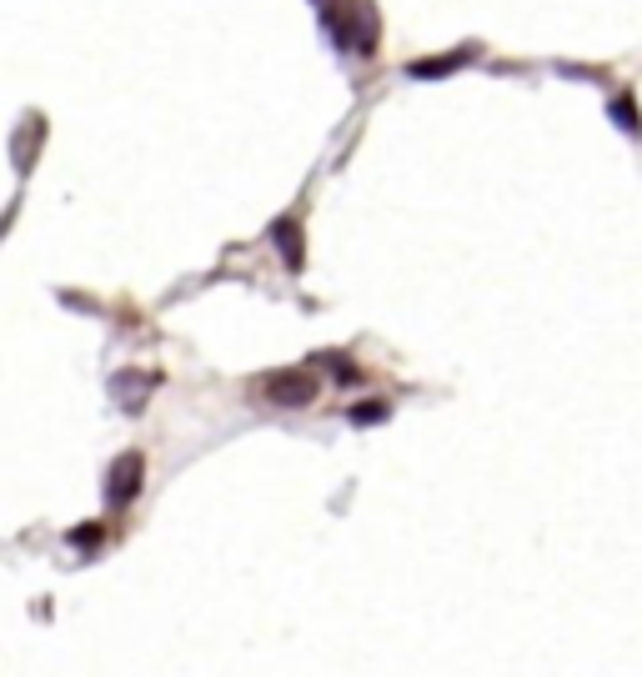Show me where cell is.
<instances>
[{
    "mask_svg": "<svg viewBox=\"0 0 642 677\" xmlns=\"http://www.w3.org/2000/svg\"><path fill=\"white\" fill-rule=\"evenodd\" d=\"M612 116H617V126H622L627 136H637V131H642V121H637V111H632V101H627V96H617V101H612Z\"/></svg>",
    "mask_w": 642,
    "mask_h": 677,
    "instance_id": "obj_6",
    "label": "cell"
},
{
    "mask_svg": "<svg viewBox=\"0 0 642 677\" xmlns=\"http://www.w3.org/2000/svg\"><path fill=\"white\" fill-rule=\"evenodd\" d=\"M271 246L286 256L291 271L301 266V231H296V221H276V226H271Z\"/></svg>",
    "mask_w": 642,
    "mask_h": 677,
    "instance_id": "obj_4",
    "label": "cell"
},
{
    "mask_svg": "<svg viewBox=\"0 0 642 677\" xmlns=\"http://www.w3.org/2000/svg\"><path fill=\"white\" fill-rule=\"evenodd\" d=\"M462 61H467V51H457V56H447V61H417L412 76H447V71H457Z\"/></svg>",
    "mask_w": 642,
    "mask_h": 677,
    "instance_id": "obj_5",
    "label": "cell"
},
{
    "mask_svg": "<svg viewBox=\"0 0 642 677\" xmlns=\"http://www.w3.org/2000/svg\"><path fill=\"white\" fill-rule=\"evenodd\" d=\"M141 492V457L131 452V457H121L116 462V472H111V487H106V497L111 502H131Z\"/></svg>",
    "mask_w": 642,
    "mask_h": 677,
    "instance_id": "obj_3",
    "label": "cell"
},
{
    "mask_svg": "<svg viewBox=\"0 0 642 677\" xmlns=\"http://www.w3.org/2000/svg\"><path fill=\"white\" fill-rule=\"evenodd\" d=\"M256 392L271 407H311L316 402V377L311 372H266L256 382Z\"/></svg>",
    "mask_w": 642,
    "mask_h": 677,
    "instance_id": "obj_2",
    "label": "cell"
},
{
    "mask_svg": "<svg viewBox=\"0 0 642 677\" xmlns=\"http://www.w3.org/2000/svg\"><path fill=\"white\" fill-rule=\"evenodd\" d=\"M316 16L347 56H372L377 51V11L372 0H316Z\"/></svg>",
    "mask_w": 642,
    "mask_h": 677,
    "instance_id": "obj_1",
    "label": "cell"
},
{
    "mask_svg": "<svg viewBox=\"0 0 642 677\" xmlns=\"http://www.w3.org/2000/svg\"><path fill=\"white\" fill-rule=\"evenodd\" d=\"M382 417H387V407H382V402H377V407H357V412H352V422H382Z\"/></svg>",
    "mask_w": 642,
    "mask_h": 677,
    "instance_id": "obj_7",
    "label": "cell"
}]
</instances>
